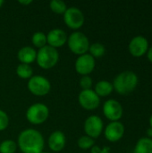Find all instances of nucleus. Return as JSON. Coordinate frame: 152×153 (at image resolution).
I'll return each mask as SVG.
<instances>
[{"label":"nucleus","instance_id":"nucleus-1","mask_svg":"<svg viewBox=\"0 0 152 153\" xmlns=\"http://www.w3.org/2000/svg\"><path fill=\"white\" fill-rule=\"evenodd\" d=\"M17 145L22 153H41L45 142L38 130L27 128L19 134Z\"/></svg>","mask_w":152,"mask_h":153},{"label":"nucleus","instance_id":"nucleus-2","mask_svg":"<svg viewBox=\"0 0 152 153\" xmlns=\"http://www.w3.org/2000/svg\"><path fill=\"white\" fill-rule=\"evenodd\" d=\"M139 83L138 75L130 70L118 74L113 82L114 90L120 95H128L133 92Z\"/></svg>","mask_w":152,"mask_h":153},{"label":"nucleus","instance_id":"nucleus-3","mask_svg":"<svg viewBox=\"0 0 152 153\" xmlns=\"http://www.w3.org/2000/svg\"><path fill=\"white\" fill-rule=\"evenodd\" d=\"M59 60V53L56 48L48 45L39 48L37 52L36 61L39 67L42 69L53 68Z\"/></svg>","mask_w":152,"mask_h":153},{"label":"nucleus","instance_id":"nucleus-4","mask_svg":"<svg viewBox=\"0 0 152 153\" xmlns=\"http://www.w3.org/2000/svg\"><path fill=\"white\" fill-rule=\"evenodd\" d=\"M69 49L75 55L82 56L89 51L90 40L88 37L82 31H73L67 38Z\"/></svg>","mask_w":152,"mask_h":153},{"label":"nucleus","instance_id":"nucleus-5","mask_svg":"<svg viewBox=\"0 0 152 153\" xmlns=\"http://www.w3.org/2000/svg\"><path fill=\"white\" fill-rule=\"evenodd\" d=\"M49 116V109L43 103H35L30 106L26 111V118L32 125H41L47 121Z\"/></svg>","mask_w":152,"mask_h":153},{"label":"nucleus","instance_id":"nucleus-6","mask_svg":"<svg viewBox=\"0 0 152 153\" xmlns=\"http://www.w3.org/2000/svg\"><path fill=\"white\" fill-rule=\"evenodd\" d=\"M27 87L30 92L33 95L42 97L49 93L51 90V83L42 75H34L29 79Z\"/></svg>","mask_w":152,"mask_h":153},{"label":"nucleus","instance_id":"nucleus-7","mask_svg":"<svg viewBox=\"0 0 152 153\" xmlns=\"http://www.w3.org/2000/svg\"><path fill=\"white\" fill-rule=\"evenodd\" d=\"M64 15V22L66 26L72 30H78L80 29L84 23V14L77 7L72 6L67 7L66 11L65 12Z\"/></svg>","mask_w":152,"mask_h":153},{"label":"nucleus","instance_id":"nucleus-8","mask_svg":"<svg viewBox=\"0 0 152 153\" xmlns=\"http://www.w3.org/2000/svg\"><path fill=\"white\" fill-rule=\"evenodd\" d=\"M83 128L87 136H90L92 139H97L104 130V123L99 116H90L85 120Z\"/></svg>","mask_w":152,"mask_h":153},{"label":"nucleus","instance_id":"nucleus-9","mask_svg":"<svg viewBox=\"0 0 152 153\" xmlns=\"http://www.w3.org/2000/svg\"><path fill=\"white\" fill-rule=\"evenodd\" d=\"M123 106L116 100L110 99L103 104V114L111 122L119 121L123 117Z\"/></svg>","mask_w":152,"mask_h":153},{"label":"nucleus","instance_id":"nucleus-10","mask_svg":"<svg viewBox=\"0 0 152 153\" xmlns=\"http://www.w3.org/2000/svg\"><path fill=\"white\" fill-rule=\"evenodd\" d=\"M78 101L84 109L94 110L99 108L100 104V98L93 90H84L80 92L78 96Z\"/></svg>","mask_w":152,"mask_h":153},{"label":"nucleus","instance_id":"nucleus-11","mask_svg":"<svg viewBox=\"0 0 152 153\" xmlns=\"http://www.w3.org/2000/svg\"><path fill=\"white\" fill-rule=\"evenodd\" d=\"M128 49L133 56L141 57L147 54L149 50V40L142 35H137L129 42Z\"/></svg>","mask_w":152,"mask_h":153},{"label":"nucleus","instance_id":"nucleus-12","mask_svg":"<svg viewBox=\"0 0 152 153\" xmlns=\"http://www.w3.org/2000/svg\"><path fill=\"white\" fill-rule=\"evenodd\" d=\"M95 58L88 53L79 56L74 64L75 71L82 76L89 75L90 73H92L95 69Z\"/></svg>","mask_w":152,"mask_h":153},{"label":"nucleus","instance_id":"nucleus-13","mask_svg":"<svg viewBox=\"0 0 152 153\" xmlns=\"http://www.w3.org/2000/svg\"><path fill=\"white\" fill-rule=\"evenodd\" d=\"M125 132V128L123 123L119 121L110 122L104 130L105 138L110 143H116L120 141Z\"/></svg>","mask_w":152,"mask_h":153},{"label":"nucleus","instance_id":"nucleus-14","mask_svg":"<svg viewBox=\"0 0 152 153\" xmlns=\"http://www.w3.org/2000/svg\"><path fill=\"white\" fill-rule=\"evenodd\" d=\"M67 34L62 29H53L47 34V43L48 46L57 48L63 47L67 42Z\"/></svg>","mask_w":152,"mask_h":153},{"label":"nucleus","instance_id":"nucleus-15","mask_svg":"<svg viewBox=\"0 0 152 153\" xmlns=\"http://www.w3.org/2000/svg\"><path fill=\"white\" fill-rule=\"evenodd\" d=\"M48 147L51 151L55 152H59L63 151V149L65 147L66 139L65 135L61 131H55L53 132L49 137H48Z\"/></svg>","mask_w":152,"mask_h":153},{"label":"nucleus","instance_id":"nucleus-16","mask_svg":"<svg viewBox=\"0 0 152 153\" xmlns=\"http://www.w3.org/2000/svg\"><path fill=\"white\" fill-rule=\"evenodd\" d=\"M17 57H18L19 61L21 62V64L30 65L36 60L37 51L32 47L25 46L19 49V51L17 53Z\"/></svg>","mask_w":152,"mask_h":153},{"label":"nucleus","instance_id":"nucleus-17","mask_svg":"<svg viewBox=\"0 0 152 153\" xmlns=\"http://www.w3.org/2000/svg\"><path fill=\"white\" fill-rule=\"evenodd\" d=\"M93 91L96 92V94L99 98L100 97H108L113 92L114 87H113L112 82L106 81V80H102L96 83Z\"/></svg>","mask_w":152,"mask_h":153},{"label":"nucleus","instance_id":"nucleus-18","mask_svg":"<svg viewBox=\"0 0 152 153\" xmlns=\"http://www.w3.org/2000/svg\"><path fill=\"white\" fill-rule=\"evenodd\" d=\"M134 153H152V139L142 137L139 139L134 146Z\"/></svg>","mask_w":152,"mask_h":153},{"label":"nucleus","instance_id":"nucleus-19","mask_svg":"<svg viewBox=\"0 0 152 153\" xmlns=\"http://www.w3.org/2000/svg\"><path fill=\"white\" fill-rule=\"evenodd\" d=\"M16 74L22 79H30L33 76V69L30 65L20 64L16 67Z\"/></svg>","mask_w":152,"mask_h":153},{"label":"nucleus","instance_id":"nucleus-20","mask_svg":"<svg viewBox=\"0 0 152 153\" xmlns=\"http://www.w3.org/2000/svg\"><path fill=\"white\" fill-rule=\"evenodd\" d=\"M90 55L93 56L94 58H99L105 55L106 52V48L103 44L99 42H95L91 45H90L89 48Z\"/></svg>","mask_w":152,"mask_h":153},{"label":"nucleus","instance_id":"nucleus-21","mask_svg":"<svg viewBox=\"0 0 152 153\" xmlns=\"http://www.w3.org/2000/svg\"><path fill=\"white\" fill-rule=\"evenodd\" d=\"M31 42L34 45V47H36L39 49L47 44V35L42 31H37L32 35Z\"/></svg>","mask_w":152,"mask_h":153},{"label":"nucleus","instance_id":"nucleus-22","mask_svg":"<svg viewBox=\"0 0 152 153\" xmlns=\"http://www.w3.org/2000/svg\"><path fill=\"white\" fill-rule=\"evenodd\" d=\"M49 7L52 12L57 14H64L67 9L66 4L62 0H52L49 3Z\"/></svg>","mask_w":152,"mask_h":153},{"label":"nucleus","instance_id":"nucleus-23","mask_svg":"<svg viewBox=\"0 0 152 153\" xmlns=\"http://www.w3.org/2000/svg\"><path fill=\"white\" fill-rule=\"evenodd\" d=\"M17 143L13 140H4L0 143V153H15Z\"/></svg>","mask_w":152,"mask_h":153},{"label":"nucleus","instance_id":"nucleus-24","mask_svg":"<svg viewBox=\"0 0 152 153\" xmlns=\"http://www.w3.org/2000/svg\"><path fill=\"white\" fill-rule=\"evenodd\" d=\"M94 139L90 138V136L87 135H83L82 137H80L77 141V145L79 148H81L82 150H88L90 149L94 146Z\"/></svg>","mask_w":152,"mask_h":153},{"label":"nucleus","instance_id":"nucleus-25","mask_svg":"<svg viewBox=\"0 0 152 153\" xmlns=\"http://www.w3.org/2000/svg\"><path fill=\"white\" fill-rule=\"evenodd\" d=\"M79 84H80V87L82 89V91L90 90L91 87H92L93 82H92V79L89 75H84L80 79Z\"/></svg>","mask_w":152,"mask_h":153},{"label":"nucleus","instance_id":"nucleus-26","mask_svg":"<svg viewBox=\"0 0 152 153\" xmlns=\"http://www.w3.org/2000/svg\"><path fill=\"white\" fill-rule=\"evenodd\" d=\"M9 126V117L4 110L0 109V131L5 130Z\"/></svg>","mask_w":152,"mask_h":153},{"label":"nucleus","instance_id":"nucleus-27","mask_svg":"<svg viewBox=\"0 0 152 153\" xmlns=\"http://www.w3.org/2000/svg\"><path fill=\"white\" fill-rule=\"evenodd\" d=\"M91 153H109V148L105 147L102 150L98 146H93L91 148Z\"/></svg>","mask_w":152,"mask_h":153},{"label":"nucleus","instance_id":"nucleus-28","mask_svg":"<svg viewBox=\"0 0 152 153\" xmlns=\"http://www.w3.org/2000/svg\"><path fill=\"white\" fill-rule=\"evenodd\" d=\"M147 56H148L149 61L152 64V46L151 48H149V50L147 52Z\"/></svg>","mask_w":152,"mask_h":153},{"label":"nucleus","instance_id":"nucleus-29","mask_svg":"<svg viewBox=\"0 0 152 153\" xmlns=\"http://www.w3.org/2000/svg\"><path fill=\"white\" fill-rule=\"evenodd\" d=\"M31 3H32L31 0H27V1L19 0V4H22V5H27V4H31Z\"/></svg>","mask_w":152,"mask_h":153},{"label":"nucleus","instance_id":"nucleus-30","mask_svg":"<svg viewBox=\"0 0 152 153\" xmlns=\"http://www.w3.org/2000/svg\"><path fill=\"white\" fill-rule=\"evenodd\" d=\"M146 134H147V137L148 138H151L152 139V128L151 127H149L146 131Z\"/></svg>","mask_w":152,"mask_h":153},{"label":"nucleus","instance_id":"nucleus-31","mask_svg":"<svg viewBox=\"0 0 152 153\" xmlns=\"http://www.w3.org/2000/svg\"><path fill=\"white\" fill-rule=\"evenodd\" d=\"M150 127L152 128V114L151 116V117H150Z\"/></svg>","mask_w":152,"mask_h":153},{"label":"nucleus","instance_id":"nucleus-32","mask_svg":"<svg viewBox=\"0 0 152 153\" xmlns=\"http://www.w3.org/2000/svg\"><path fill=\"white\" fill-rule=\"evenodd\" d=\"M4 0H0V8L2 7V5L4 4Z\"/></svg>","mask_w":152,"mask_h":153},{"label":"nucleus","instance_id":"nucleus-33","mask_svg":"<svg viewBox=\"0 0 152 153\" xmlns=\"http://www.w3.org/2000/svg\"><path fill=\"white\" fill-rule=\"evenodd\" d=\"M41 153H47V152H41Z\"/></svg>","mask_w":152,"mask_h":153}]
</instances>
